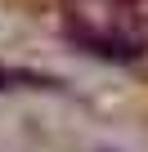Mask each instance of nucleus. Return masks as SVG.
Returning a JSON list of instances; mask_svg holds the SVG:
<instances>
[{"mask_svg": "<svg viewBox=\"0 0 148 152\" xmlns=\"http://www.w3.org/2000/svg\"><path fill=\"white\" fill-rule=\"evenodd\" d=\"M0 90H58V81L32 67H0Z\"/></svg>", "mask_w": 148, "mask_h": 152, "instance_id": "nucleus-2", "label": "nucleus"}, {"mask_svg": "<svg viewBox=\"0 0 148 152\" xmlns=\"http://www.w3.org/2000/svg\"><path fill=\"white\" fill-rule=\"evenodd\" d=\"M67 36L85 54L108 63H135L148 49V31L139 23L135 0H63Z\"/></svg>", "mask_w": 148, "mask_h": 152, "instance_id": "nucleus-1", "label": "nucleus"}]
</instances>
